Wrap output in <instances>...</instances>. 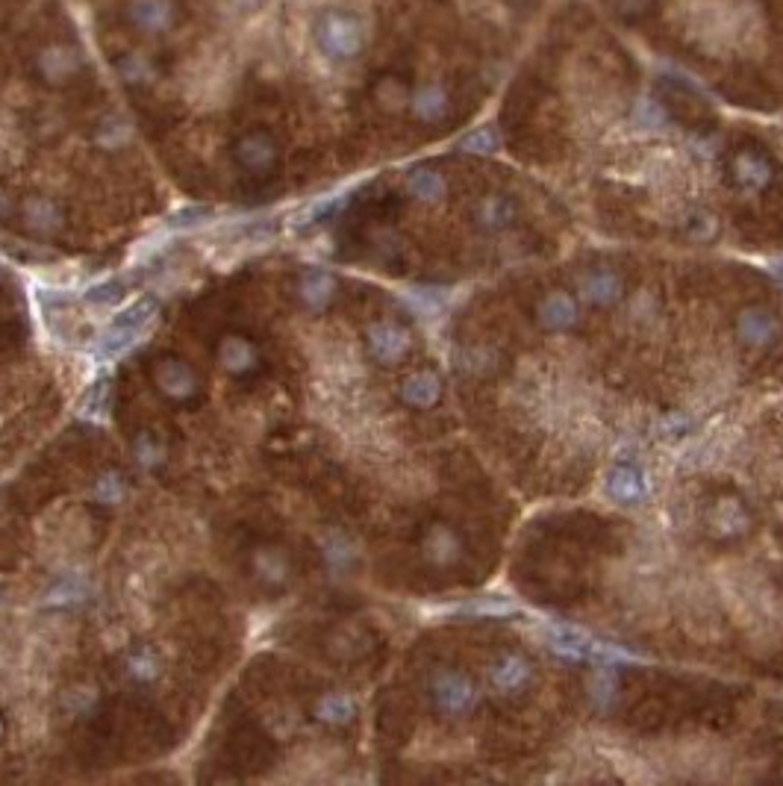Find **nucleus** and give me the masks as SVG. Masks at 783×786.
<instances>
[{
    "mask_svg": "<svg viewBox=\"0 0 783 786\" xmlns=\"http://www.w3.org/2000/svg\"><path fill=\"white\" fill-rule=\"evenodd\" d=\"M778 274H781V280H783V265H781V268H778Z\"/></svg>",
    "mask_w": 783,
    "mask_h": 786,
    "instance_id": "72a5a7b5",
    "label": "nucleus"
},
{
    "mask_svg": "<svg viewBox=\"0 0 783 786\" xmlns=\"http://www.w3.org/2000/svg\"><path fill=\"white\" fill-rule=\"evenodd\" d=\"M9 210V198H6V195H3V192H0V215H3V212Z\"/></svg>",
    "mask_w": 783,
    "mask_h": 786,
    "instance_id": "473e14b6",
    "label": "nucleus"
},
{
    "mask_svg": "<svg viewBox=\"0 0 783 786\" xmlns=\"http://www.w3.org/2000/svg\"><path fill=\"white\" fill-rule=\"evenodd\" d=\"M162 457H165V448L157 445L151 436H139V439H136V460H139L142 466L154 469V466L162 463Z\"/></svg>",
    "mask_w": 783,
    "mask_h": 786,
    "instance_id": "7c9ffc66",
    "label": "nucleus"
},
{
    "mask_svg": "<svg viewBox=\"0 0 783 786\" xmlns=\"http://www.w3.org/2000/svg\"><path fill=\"white\" fill-rule=\"evenodd\" d=\"M48 212H51V207L42 204V201L27 207V215H30L33 227H39V230H51V227H56V215H48Z\"/></svg>",
    "mask_w": 783,
    "mask_h": 786,
    "instance_id": "2f4dec72",
    "label": "nucleus"
},
{
    "mask_svg": "<svg viewBox=\"0 0 783 786\" xmlns=\"http://www.w3.org/2000/svg\"><path fill=\"white\" fill-rule=\"evenodd\" d=\"M772 165L769 159L751 148L739 151L736 159H733V180L745 189V192H760L772 183Z\"/></svg>",
    "mask_w": 783,
    "mask_h": 786,
    "instance_id": "9d476101",
    "label": "nucleus"
},
{
    "mask_svg": "<svg viewBox=\"0 0 783 786\" xmlns=\"http://www.w3.org/2000/svg\"><path fill=\"white\" fill-rule=\"evenodd\" d=\"M736 333L739 339L748 345V348H769L778 342V333H781V324L778 318L763 310H745V313L736 318Z\"/></svg>",
    "mask_w": 783,
    "mask_h": 786,
    "instance_id": "0eeeda50",
    "label": "nucleus"
},
{
    "mask_svg": "<svg viewBox=\"0 0 783 786\" xmlns=\"http://www.w3.org/2000/svg\"><path fill=\"white\" fill-rule=\"evenodd\" d=\"M315 716L327 725H345L357 716V704L342 695V692H333V695H324L318 704H315Z\"/></svg>",
    "mask_w": 783,
    "mask_h": 786,
    "instance_id": "6ab92c4d",
    "label": "nucleus"
},
{
    "mask_svg": "<svg viewBox=\"0 0 783 786\" xmlns=\"http://www.w3.org/2000/svg\"><path fill=\"white\" fill-rule=\"evenodd\" d=\"M407 192L424 204H436V201L445 198V180H442V174H436L430 168H418L407 177Z\"/></svg>",
    "mask_w": 783,
    "mask_h": 786,
    "instance_id": "f3484780",
    "label": "nucleus"
},
{
    "mask_svg": "<svg viewBox=\"0 0 783 786\" xmlns=\"http://www.w3.org/2000/svg\"><path fill=\"white\" fill-rule=\"evenodd\" d=\"M580 295L595 307H610L622 298V280L613 271H592L580 280Z\"/></svg>",
    "mask_w": 783,
    "mask_h": 786,
    "instance_id": "9b49d317",
    "label": "nucleus"
},
{
    "mask_svg": "<svg viewBox=\"0 0 783 786\" xmlns=\"http://www.w3.org/2000/svg\"><path fill=\"white\" fill-rule=\"evenodd\" d=\"M413 112L421 121H439L448 112V95L442 86H424L413 98Z\"/></svg>",
    "mask_w": 783,
    "mask_h": 786,
    "instance_id": "412c9836",
    "label": "nucleus"
},
{
    "mask_svg": "<svg viewBox=\"0 0 783 786\" xmlns=\"http://www.w3.org/2000/svg\"><path fill=\"white\" fill-rule=\"evenodd\" d=\"M254 572L265 583H283L289 575V560L280 548H260L254 551Z\"/></svg>",
    "mask_w": 783,
    "mask_h": 786,
    "instance_id": "aec40b11",
    "label": "nucleus"
},
{
    "mask_svg": "<svg viewBox=\"0 0 783 786\" xmlns=\"http://www.w3.org/2000/svg\"><path fill=\"white\" fill-rule=\"evenodd\" d=\"M218 363H221L224 371H230V374H245V371H251L254 363H257V351H254V345H251L248 339H242V336H227V339L218 345Z\"/></svg>",
    "mask_w": 783,
    "mask_h": 786,
    "instance_id": "4468645a",
    "label": "nucleus"
},
{
    "mask_svg": "<svg viewBox=\"0 0 783 786\" xmlns=\"http://www.w3.org/2000/svg\"><path fill=\"white\" fill-rule=\"evenodd\" d=\"M533 678V669L530 663L519 657V654H504L501 660L492 663L489 669V683L498 695H516L522 692L524 686Z\"/></svg>",
    "mask_w": 783,
    "mask_h": 786,
    "instance_id": "6e6552de",
    "label": "nucleus"
},
{
    "mask_svg": "<svg viewBox=\"0 0 783 786\" xmlns=\"http://www.w3.org/2000/svg\"><path fill=\"white\" fill-rule=\"evenodd\" d=\"M480 224L483 227H489V230H501V227H507L510 221H513V215H516V210H513V204L507 201V198H486L483 204H480Z\"/></svg>",
    "mask_w": 783,
    "mask_h": 786,
    "instance_id": "5701e85b",
    "label": "nucleus"
},
{
    "mask_svg": "<svg viewBox=\"0 0 783 786\" xmlns=\"http://www.w3.org/2000/svg\"><path fill=\"white\" fill-rule=\"evenodd\" d=\"M333 292H336V280H333V274H327L324 268L304 271V277H301V283H298V295H301V301H304L310 310L327 307L330 298H333Z\"/></svg>",
    "mask_w": 783,
    "mask_h": 786,
    "instance_id": "ddd939ff",
    "label": "nucleus"
},
{
    "mask_svg": "<svg viewBox=\"0 0 783 786\" xmlns=\"http://www.w3.org/2000/svg\"><path fill=\"white\" fill-rule=\"evenodd\" d=\"M495 145L498 142H495V130L492 127H480V130H474L460 142V148L469 151V154H492Z\"/></svg>",
    "mask_w": 783,
    "mask_h": 786,
    "instance_id": "cd10ccee",
    "label": "nucleus"
},
{
    "mask_svg": "<svg viewBox=\"0 0 783 786\" xmlns=\"http://www.w3.org/2000/svg\"><path fill=\"white\" fill-rule=\"evenodd\" d=\"M430 695L439 713L451 716V719H463L469 716L477 704V689L471 683L469 675L457 672V669H439L430 681Z\"/></svg>",
    "mask_w": 783,
    "mask_h": 786,
    "instance_id": "7ed1b4c3",
    "label": "nucleus"
},
{
    "mask_svg": "<svg viewBox=\"0 0 783 786\" xmlns=\"http://www.w3.org/2000/svg\"><path fill=\"white\" fill-rule=\"evenodd\" d=\"M548 636H551V648H554L557 654H563V657H569V660H577V663H580V660H610V657H619L613 648L589 639V636L580 633V630L551 628Z\"/></svg>",
    "mask_w": 783,
    "mask_h": 786,
    "instance_id": "39448f33",
    "label": "nucleus"
},
{
    "mask_svg": "<svg viewBox=\"0 0 783 786\" xmlns=\"http://www.w3.org/2000/svg\"><path fill=\"white\" fill-rule=\"evenodd\" d=\"M315 36H318V45L327 56H336V59H351L363 51L366 45V27L357 15L345 12V9H330L318 18V27H315Z\"/></svg>",
    "mask_w": 783,
    "mask_h": 786,
    "instance_id": "f03ea898",
    "label": "nucleus"
},
{
    "mask_svg": "<svg viewBox=\"0 0 783 786\" xmlns=\"http://www.w3.org/2000/svg\"><path fill=\"white\" fill-rule=\"evenodd\" d=\"M92 498L101 501V504H118V501L124 498V480H121V474L106 472L104 477L95 483Z\"/></svg>",
    "mask_w": 783,
    "mask_h": 786,
    "instance_id": "a878e982",
    "label": "nucleus"
},
{
    "mask_svg": "<svg viewBox=\"0 0 783 786\" xmlns=\"http://www.w3.org/2000/svg\"><path fill=\"white\" fill-rule=\"evenodd\" d=\"M424 554H427V560L436 563V566H451V563L460 557V539H457V533H454L451 527H445V524H436V527L427 533V539H424Z\"/></svg>",
    "mask_w": 783,
    "mask_h": 786,
    "instance_id": "2eb2a0df",
    "label": "nucleus"
},
{
    "mask_svg": "<svg viewBox=\"0 0 783 786\" xmlns=\"http://www.w3.org/2000/svg\"><path fill=\"white\" fill-rule=\"evenodd\" d=\"M121 295H124L121 280H101V283H95V286L86 292V301L95 304V307H109V304H115Z\"/></svg>",
    "mask_w": 783,
    "mask_h": 786,
    "instance_id": "bb28decb",
    "label": "nucleus"
},
{
    "mask_svg": "<svg viewBox=\"0 0 783 786\" xmlns=\"http://www.w3.org/2000/svg\"><path fill=\"white\" fill-rule=\"evenodd\" d=\"M109 395H112L109 380H95V383L83 392V398H80V404H77V413H80L83 419H98L106 410V404H109Z\"/></svg>",
    "mask_w": 783,
    "mask_h": 786,
    "instance_id": "b1692460",
    "label": "nucleus"
},
{
    "mask_svg": "<svg viewBox=\"0 0 783 786\" xmlns=\"http://www.w3.org/2000/svg\"><path fill=\"white\" fill-rule=\"evenodd\" d=\"M236 154L242 159V165L251 168V171L268 168V165L274 162V157H277L274 142H271L268 136H248V139H242L239 148H236Z\"/></svg>",
    "mask_w": 783,
    "mask_h": 786,
    "instance_id": "a211bd4d",
    "label": "nucleus"
},
{
    "mask_svg": "<svg viewBox=\"0 0 783 786\" xmlns=\"http://www.w3.org/2000/svg\"><path fill=\"white\" fill-rule=\"evenodd\" d=\"M607 492L619 501V504H636L642 501L645 495V477L630 469V466H619L610 472V480H607Z\"/></svg>",
    "mask_w": 783,
    "mask_h": 786,
    "instance_id": "dca6fc26",
    "label": "nucleus"
},
{
    "mask_svg": "<svg viewBox=\"0 0 783 786\" xmlns=\"http://www.w3.org/2000/svg\"><path fill=\"white\" fill-rule=\"evenodd\" d=\"M157 321V304L151 298H142L136 304H130L127 310L115 315V321L109 324L98 342V357L104 360H118L124 357Z\"/></svg>",
    "mask_w": 783,
    "mask_h": 786,
    "instance_id": "f257e3e1",
    "label": "nucleus"
},
{
    "mask_svg": "<svg viewBox=\"0 0 783 786\" xmlns=\"http://www.w3.org/2000/svg\"><path fill=\"white\" fill-rule=\"evenodd\" d=\"M401 398L410 404V407H433L439 398H442V380L433 374V371H416L410 374L404 383H401Z\"/></svg>",
    "mask_w": 783,
    "mask_h": 786,
    "instance_id": "f8f14e48",
    "label": "nucleus"
},
{
    "mask_svg": "<svg viewBox=\"0 0 783 786\" xmlns=\"http://www.w3.org/2000/svg\"><path fill=\"white\" fill-rule=\"evenodd\" d=\"M536 318L545 330L551 333H563V330H572L577 324V301L569 292H548L539 307H536Z\"/></svg>",
    "mask_w": 783,
    "mask_h": 786,
    "instance_id": "423d86ee",
    "label": "nucleus"
},
{
    "mask_svg": "<svg viewBox=\"0 0 783 786\" xmlns=\"http://www.w3.org/2000/svg\"><path fill=\"white\" fill-rule=\"evenodd\" d=\"M127 669L136 681H151L157 675V657L151 651H142V654H133L127 660Z\"/></svg>",
    "mask_w": 783,
    "mask_h": 786,
    "instance_id": "c756f323",
    "label": "nucleus"
},
{
    "mask_svg": "<svg viewBox=\"0 0 783 786\" xmlns=\"http://www.w3.org/2000/svg\"><path fill=\"white\" fill-rule=\"evenodd\" d=\"M368 351L377 363H398L410 351V333L392 321H377L368 327Z\"/></svg>",
    "mask_w": 783,
    "mask_h": 786,
    "instance_id": "20e7f679",
    "label": "nucleus"
},
{
    "mask_svg": "<svg viewBox=\"0 0 783 786\" xmlns=\"http://www.w3.org/2000/svg\"><path fill=\"white\" fill-rule=\"evenodd\" d=\"M89 595V583L83 577H65L56 586L48 589L45 595V607H68V604H80Z\"/></svg>",
    "mask_w": 783,
    "mask_h": 786,
    "instance_id": "4be33fe9",
    "label": "nucleus"
},
{
    "mask_svg": "<svg viewBox=\"0 0 783 786\" xmlns=\"http://www.w3.org/2000/svg\"><path fill=\"white\" fill-rule=\"evenodd\" d=\"M713 522H716V527L722 533H736V530H742L748 524V513L742 510L739 501H722L716 516H713Z\"/></svg>",
    "mask_w": 783,
    "mask_h": 786,
    "instance_id": "393cba45",
    "label": "nucleus"
},
{
    "mask_svg": "<svg viewBox=\"0 0 783 786\" xmlns=\"http://www.w3.org/2000/svg\"><path fill=\"white\" fill-rule=\"evenodd\" d=\"M0 734H3V725H0Z\"/></svg>",
    "mask_w": 783,
    "mask_h": 786,
    "instance_id": "f704fd0d",
    "label": "nucleus"
},
{
    "mask_svg": "<svg viewBox=\"0 0 783 786\" xmlns=\"http://www.w3.org/2000/svg\"><path fill=\"white\" fill-rule=\"evenodd\" d=\"M324 557H327V563H330L333 569H342V566L351 560V545H348L339 533H333V536L324 539Z\"/></svg>",
    "mask_w": 783,
    "mask_h": 786,
    "instance_id": "c85d7f7f",
    "label": "nucleus"
},
{
    "mask_svg": "<svg viewBox=\"0 0 783 786\" xmlns=\"http://www.w3.org/2000/svg\"><path fill=\"white\" fill-rule=\"evenodd\" d=\"M154 377H157V386L168 398L183 401V398H192L198 392V377L183 360H159Z\"/></svg>",
    "mask_w": 783,
    "mask_h": 786,
    "instance_id": "1a4fd4ad",
    "label": "nucleus"
}]
</instances>
